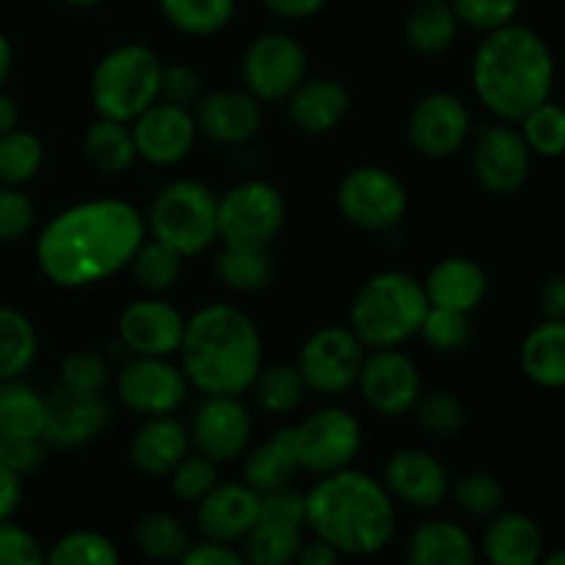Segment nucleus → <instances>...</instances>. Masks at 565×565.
I'll return each mask as SVG.
<instances>
[{
	"instance_id": "20e7f679",
	"label": "nucleus",
	"mask_w": 565,
	"mask_h": 565,
	"mask_svg": "<svg viewBox=\"0 0 565 565\" xmlns=\"http://www.w3.org/2000/svg\"><path fill=\"white\" fill-rule=\"evenodd\" d=\"M180 367L202 395H243L263 370V337L243 309L204 307L185 320Z\"/></svg>"
},
{
	"instance_id": "b1692460",
	"label": "nucleus",
	"mask_w": 565,
	"mask_h": 565,
	"mask_svg": "<svg viewBox=\"0 0 565 565\" xmlns=\"http://www.w3.org/2000/svg\"><path fill=\"white\" fill-rule=\"evenodd\" d=\"M351 110V94L334 77H303L287 97V114L292 125L312 136L337 130Z\"/></svg>"
},
{
	"instance_id": "4be33fe9",
	"label": "nucleus",
	"mask_w": 565,
	"mask_h": 565,
	"mask_svg": "<svg viewBox=\"0 0 565 565\" xmlns=\"http://www.w3.org/2000/svg\"><path fill=\"white\" fill-rule=\"evenodd\" d=\"M193 119L210 141L224 143V147H241L263 130L259 99L243 88H218V92L202 94Z\"/></svg>"
},
{
	"instance_id": "423d86ee",
	"label": "nucleus",
	"mask_w": 565,
	"mask_h": 565,
	"mask_svg": "<svg viewBox=\"0 0 565 565\" xmlns=\"http://www.w3.org/2000/svg\"><path fill=\"white\" fill-rule=\"evenodd\" d=\"M163 64L143 44H121L99 58L92 75V103L99 116L132 121L160 99Z\"/></svg>"
},
{
	"instance_id": "f704fd0d",
	"label": "nucleus",
	"mask_w": 565,
	"mask_h": 565,
	"mask_svg": "<svg viewBox=\"0 0 565 565\" xmlns=\"http://www.w3.org/2000/svg\"><path fill=\"white\" fill-rule=\"evenodd\" d=\"M303 544V527L274 522L259 516L243 539V561L254 565H287L296 563Z\"/></svg>"
},
{
	"instance_id": "9d476101",
	"label": "nucleus",
	"mask_w": 565,
	"mask_h": 565,
	"mask_svg": "<svg viewBox=\"0 0 565 565\" xmlns=\"http://www.w3.org/2000/svg\"><path fill=\"white\" fill-rule=\"evenodd\" d=\"M290 430L298 467L320 478L348 469L362 450V425L340 406L318 408Z\"/></svg>"
},
{
	"instance_id": "09e8293b",
	"label": "nucleus",
	"mask_w": 565,
	"mask_h": 565,
	"mask_svg": "<svg viewBox=\"0 0 565 565\" xmlns=\"http://www.w3.org/2000/svg\"><path fill=\"white\" fill-rule=\"evenodd\" d=\"M450 6L461 25L491 33L516 20L522 0H450Z\"/></svg>"
},
{
	"instance_id": "cd10ccee",
	"label": "nucleus",
	"mask_w": 565,
	"mask_h": 565,
	"mask_svg": "<svg viewBox=\"0 0 565 565\" xmlns=\"http://www.w3.org/2000/svg\"><path fill=\"white\" fill-rule=\"evenodd\" d=\"M406 557L414 565H472L478 546L472 535L456 522H423L406 544Z\"/></svg>"
},
{
	"instance_id": "6e6552de",
	"label": "nucleus",
	"mask_w": 565,
	"mask_h": 565,
	"mask_svg": "<svg viewBox=\"0 0 565 565\" xmlns=\"http://www.w3.org/2000/svg\"><path fill=\"white\" fill-rule=\"evenodd\" d=\"M287 204L276 185L246 180L218 196V237L226 246H270L285 226Z\"/></svg>"
},
{
	"instance_id": "4468645a",
	"label": "nucleus",
	"mask_w": 565,
	"mask_h": 565,
	"mask_svg": "<svg viewBox=\"0 0 565 565\" xmlns=\"http://www.w3.org/2000/svg\"><path fill=\"white\" fill-rule=\"evenodd\" d=\"M533 152L513 121H491L475 136L472 169L480 185L494 196H511L527 182Z\"/></svg>"
},
{
	"instance_id": "a19ab883",
	"label": "nucleus",
	"mask_w": 565,
	"mask_h": 565,
	"mask_svg": "<svg viewBox=\"0 0 565 565\" xmlns=\"http://www.w3.org/2000/svg\"><path fill=\"white\" fill-rule=\"evenodd\" d=\"M516 125H522L519 130L533 154L550 160L565 154V108L561 103L546 99V103L535 105L530 114H524Z\"/></svg>"
},
{
	"instance_id": "6ab92c4d",
	"label": "nucleus",
	"mask_w": 565,
	"mask_h": 565,
	"mask_svg": "<svg viewBox=\"0 0 565 565\" xmlns=\"http://www.w3.org/2000/svg\"><path fill=\"white\" fill-rule=\"evenodd\" d=\"M116 334L130 356H174L185 334V318L174 303L149 296L121 309Z\"/></svg>"
},
{
	"instance_id": "3c124183",
	"label": "nucleus",
	"mask_w": 565,
	"mask_h": 565,
	"mask_svg": "<svg viewBox=\"0 0 565 565\" xmlns=\"http://www.w3.org/2000/svg\"><path fill=\"white\" fill-rule=\"evenodd\" d=\"M108 381V362L92 351L70 353L61 364V384L81 392H103Z\"/></svg>"
},
{
	"instance_id": "4c0bfd02",
	"label": "nucleus",
	"mask_w": 565,
	"mask_h": 565,
	"mask_svg": "<svg viewBox=\"0 0 565 565\" xmlns=\"http://www.w3.org/2000/svg\"><path fill=\"white\" fill-rule=\"evenodd\" d=\"M182 263H185V257L177 248H171L169 243L158 241V237H149V241L143 237L138 252L132 254L130 270L136 276L138 287H143L152 296H160V292L171 290L180 281Z\"/></svg>"
},
{
	"instance_id": "72a5a7b5",
	"label": "nucleus",
	"mask_w": 565,
	"mask_h": 565,
	"mask_svg": "<svg viewBox=\"0 0 565 565\" xmlns=\"http://www.w3.org/2000/svg\"><path fill=\"white\" fill-rule=\"evenodd\" d=\"M39 334L14 307L0 303V381L22 379L36 362Z\"/></svg>"
},
{
	"instance_id": "dca6fc26",
	"label": "nucleus",
	"mask_w": 565,
	"mask_h": 565,
	"mask_svg": "<svg viewBox=\"0 0 565 565\" xmlns=\"http://www.w3.org/2000/svg\"><path fill=\"white\" fill-rule=\"evenodd\" d=\"M472 132L467 103L450 92L425 94L408 116V141L430 160L452 158Z\"/></svg>"
},
{
	"instance_id": "412c9836",
	"label": "nucleus",
	"mask_w": 565,
	"mask_h": 565,
	"mask_svg": "<svg viewBox=\"0 0 565 565\" xmlns=\"http://www.w3.org/2000/svg\"><path fill=\"white\" fill-rule=\"evenodd\" d=\"M384 486L397 502L417 511H434L450 494L447 469L430 452L403 447L386 461Z\"/></svg>"
},
{
	"instance_id": "1a4fd4ad",
	"label": "nucleus",
	"mask_w": 565,
	"mask_h": 565,
	"mask_svg": "<svg viewBox=\"0 0 565 565\" xmlns=\"http://www.w3.org/2000/svg\"><path fill=\"white\" fill-rule=\"evenodd\" d=\"M337 207L364 232H390L406 218V185L384 166H356L337 188Z\"/></svg>"
},
{
	"instance_id": "0e129e2a",
	"label": "nucleus",
	"mask_w": 565,
	"mask_h": 565,
	"mask_svg": "<svg viewBox=\"0 0 565 565\" xmlns=\"http://www.w3.org/2000/svg\"><path fill=\"white\" fill-rule=\"evenodd\" d=\"M544 563L546 565H565V546L563 550L552 552V555H544Z\"/></svg>"
},
{
	"instance_id": "2eb2a0df",
	"label": "nucleus",
	"mask_w": 565,
	"mask_h": 565,
	"mask_svg": "<svg viewBox=\"0 0 565 565\" xmlns=\"http://www.w3.org/2000/svg\"><path fill=\"white\" fill-rule=\"evenodd\" d=\"M362 401L384 417H403L423 395L419 370L401 348H373L356 379Z\"/></svg>"
},
{
	"instance_id": "680f3d73",
	"label": "nucleus",
	"mask_w": 565,
	"mask_h": 565,
	"mask_svg": "<svg viewBox=\"0 0 565 565\" xmlns=\"http://www.w3.org/2000/svg\"><path fill=\"white\" fill-rule=\"evenodd\" d=\"M20 125V110H17V103L11 99V94H6L0 88V136L11 132Z\"/></svg>"
},
{
	"instance_id": "a878e982",
	"label": "nucleus",
	"mask_w": 565,
	"mask_h": 565,
	"mask_svg": "<svg viewBox=\"0 0 565 565\" xmlns=\"http://www.w3.org/2000/svg\"><path fill=\"white\" fill-rule=\"evenodd\" d=\"M423 287L430 307L472 315L483 303L489 279H486V270L475 259L445 257L428 270Z\"/></svg>"
},
{
	"instance_id": "c756f323",
	"label": "nucleus",
	"mask_w": 565,
	"mask_h": 565,
	"mask_svg": "<svg viewBox=\"0 0 565 565\" xmlns=\"http://www.w3.org/2000/svg\"><path fill=\"white\" fill-rule=\"evenodd\" d=\"M298 472H301V467H298L290 428L276 430L270 439L254 447L246 458V467H243V478H246V483L257 494H270V491L287 489Z\"/></svg>"
},
{
	"instance_id": "79ce46f5",
	"label": "nucleus",
	"mask_w": 565,
	"mask_h": 565,
	"mask_svg": "<svg viewBox=\"0 0 565 565\" xmlns=\"http://www.w3.org/2000/svg\"><path fill=\"white\" fill-rule=\"evenodd\" d=\"M44 563L50 565H116L119 550L114 541L94 530H72L61 535L50 552H44Z\"/></svg>"
},
{
	"instance_id": "5fc2aeb1",
	"label": "nucleus",
	"mask_w": 565,
	"mask_h": 565,
	"mask_svg": "<svg viewBox=\"0 0 565 565\" xmlns=\"http://www.w3.org/2000/svg\"><path fill=\"white\" fill-rule=\"evenodd\" d=\"M42 458V439H6V436H0V463L14 469L17 475L36 469Z\"/></svg>"
},
{
	"instance_id": "58836bf2",
	"label": "nucleus",
	"mask_w": 565,
	"mask_h": 565,
	"mask_svg": "<svg viewBox=\"0 0 565 565\" xmlns=\"http://www.w3.org/2000/svg\"><path fill=\"white\" fill-rule=\"evenodd\" d=\"M136 544L141 555L149 557V561L169 563L182 561V555L191 546V539H188V530L182 527L180 519L166 511H152L138 519Z\"/></svg>"
},
{
	"instance_id": "bb28decb",
	"label": "nucleus",
	"mask_w": 565,
	"mask_h": 565,
	"mask_svg": "<svg viewBox=\"0 0 565 565\" xmlns=\"http://www.w3.org/2000/svg\"><path fill=\"white\" fill-rule=\"evenodd\" d=\"M483 555L494 565H535L544 561V533L527 513L500 511L483 533Z\"/></svg>"
},
{
	"instance_id": "e433bc0d",
	"label": "nucleus",
	"mask_w": 565,
	"mask_h": 565,
	"mask_svg": "<svg viewBox=\"0 0 565 565\" xmlns=\"http://www.w3.org/2000/svg\"><path fill=\"white\" fill-rule=\"evenodd\" d=\"M235 0H160V11L188 36H213L235 17Z\"/></svg>"
},
{
	"instance_id": "a211bd4d",
	"label": "nucleus",
	"mask_w": 565,
	"mask_h": 565,
	"mask_svg": "<svg viewBox=\"0 0 565 565\" xmlns=\"http://www.w3.org/2000/svg\"><path fill=\"white\" fill-rule=\"evenodd\" d=\"M252 414L241 395H207L191 423V445L215 463L243 456L252 441Z\"/></svg>"
},
{
	"instance_id": "de8ad7c7",
	"label": "nucleus",
	"mask_w": 565,
	"mask_h": 565,
	"mask_svg": "<svg viewBox=\"0 0 565 565\" xmlns=\"http://www.w3.org/2000/svg\"><path fill=\"white\" fill-rule=\"evenodd\" d=\"M215 486H218V463L210 461L202 452L196 456L188 452L171 472V491L177 494V500L191 502V505L204 500Z\"/></svg>"
},
{
	"instance_id": "37998d69",
	"label": "nucleus",
	"mask_w": 565,
	"mask_h": 565,
	"mask_svg": "<svg viewBox=\"0 0 565 565\" xmlns=\"http://www.w3.org/2000/svg\"><path fill=\"white\" fill-rule=\"evenodd\" d=\"M44 163V147L33 132L14 127L0 136V182L25 185L39 174Z\"/></svg>"
},
{
	"instance_id": "f8f14e48",
	"label": "nucleus",
	"mask_w": 565,
	"mask_h": 565,
	"mask_svg": "<svg viewBox=\"0 0 565 565\" xmlns=\"http://www.w3.org/2000/svg\"><path fill=\"white\" fill-rule=\"evenodd\" d=\"M191 381L171 356H132L121 364L116 395L138 417L174 414L185 403Z\"/></svg>"
},
{
	"instance_id": "13d9d810",
	"label": "nucleus",
	"mask_w": 565,
	"mask_h": 565,
	"mask_svg": "<svg viewBox=\"0 0 565 565\" xmlns=\"http://www.w3.org/2000/svg\"><path fill=\"white\" fill-rule=\"evenodd\" d=\"M22 502V475L0 463V519H11Z\"/></svg>"
},
{
	"instance_id": "393cba45",
	"label": "nucleus",
	"mask_w": 565,
	"mask_h": 565,
	"mask_svg": "<svg viewBox=\"0 0 565 565\" xmlns=\"http://www.w3.org/2000/svg\"><path fill=\"white\" fill-rule=\"evenodd\" d=\"M191 452V430L174 419V414L147 417L130 441V458L138 472L163 478Z\"/></svg>"
},
{
	"instance_id": "f03ea898",
	"label": "nucleus",
	"mask_w": 565,
	"mask_h": 565,
	"mask_svg": "<svg viewBox=\"0 0 565 565\" xmlns=\"http://www.w3.org/2000/svg\"><path fill=\"white\" fill-rule=\"evenodd\" d=\"M555 55L539 31L508 22L486 33L472 58V88L497 119L516 125L555 92Z\"/></svg>"
},
{
	"instance_id": "39448f33",
	"label": "nucleus",
	"mask_w": 565,
	"mask_h": 565,
	"mask_svg": "<svg viewBox=\"0 0 565 565\" xmlns=\"http://www.w3.org/2000/svg\"><path fill=\"white\" fill-rule=\"evenodd\" d=\"M430 303L423 281L406 270H384L362 285L351 303V331L364 348H401L419 334Z\"/></svg>"
},
{
	"instance_id": "864d4df0",
	"label": "nucleus",
	"mask_w": 565,
	"mask_h": 565,
	"mask_svg": "<svg viewBox=\"0 0 565 565\" xmlns=\"http://www.w3.org/2000/svg\"><path fill=\"white\" fill-rule=\"evenodd\" d=\"M202 97V77L193 66L188 64H171L163 66V77H160V99L166 103L182 105V108H193Z\"/></svg>"
},
{
	"instance_id": "aec40b11",
	"label": "nucleus",
	"mask_w": 565,
	"mask_h": 565,
	"mask_svg": "<svg viewBox=\"0 0 565 565\" xmlns=\"http://www.w3.org/2000/svg\"><path fill=\"white\" fill-rule=\"evenodd\" d=\"M44 441L53 447L88 445L110 423V406L103 392H81L61 384L44 395Z\"/></svg>"
},
{
	"instance_id": "c03bdc74",
	"label": "nucleus",
	"mask_w": 565,
	"mask_h": 565,
	"mask_svg": "<svg viewBox=\"0 0 565 565\" xmlns=\"http://www.w3.org/2000/svg\"><path fill=\"white\" fill-rule=\"evenodd\" d=\"M452 500L467 516L491 519L505 505V489L491 472H469L452 486Z\"/></svg>"
},
{
	"instance_id": "49530a36",
	"label": "nucleus",
	"mask_w": 565,
	"mask_h": 565,
	"mask_svg": "<svg viewBox=\"0 0 565 565\" xmlns=\"http://www.w3.org/2000/svg\"><path fill=\"white\" fill-rule=\"evenodd\" d=\"M414 414H417L419 428L436 439H452L463 428V403L450 392L419 395V401L414 403Z\"/></svg>"
},
{
	"instance_id": "9b49d317",
	"label": "nucleus",
	"mask_w": 565,
	"mask_h": 565,
	"mask_svg": "<svg viewBox=\"0 0 565 565\" xmlns=\"http://www.w3.org/2000/svg\"><path fill=\"white\" fill-rule=\"evenodd\" d=\"M367 348L345 326H323L303 342L298 373L315 395H342L359 379Z\"/></svg>"
},
{
	"instance_id": "ea45409f",
	"label": "nucleus",
	"mask_w": 565,
	"mask_h": 565,
	"mask_svg": "<svg viewBox=\"0 0 565 565\" xmlns=\"http://www.w3.org/2000/svg\"><path fill=\"white\" fill-rule=\"evenodd\" d=\"M252 390L259 408L268 414L296 412L303 403V395H307V384H303L296 364H270V367L259 370Z\"/></svg>"
},
{
	"instance_id": "4d7b16f0",
	"label": "nucleus",
	"mask_w": 565,
	"mask_h": 565,
	"mask_svg": "<svg viewBox=\"0 0 565 565\" xmlns=\"http://www.w3.org/2000/svg\"><path fill=\"white\" fill-rule=\"evenodd\" d=\"M541 315L550 320H565V274H555L539 296Z\"/></svg>"
},
{
	"instance_id": "0eeeda50",
	"label": "nucleus",
	"mask_w": 565,
	"mask_h": 565,
	"mask_svg": "<svg viewBox=\"0 0 565 565\" xmlns=\"http://www.w3.org/2000/svg\"><path fill=\"white\" fill-rule=\"evenodd\" d=\"M147 230L182 257H196L218 237V196L204 182H169L149 204Z\"/></svg>"
},
{
	"instance_id": "69168bd1",
	"label": "nucleus",
	"mask_w": 565,
	"mask_h": 565,
	"mask_svg": "<svg viewBox=\"0 0 565 565\" xmlns=\"http://www.w3.org/2000/svg\"><path fill=\"white\" fill-rule=\"evenodd\" d=\"M66 6H75V9H88V6H97L99 0H64Z\"/></svg>"
},
{
	"instance_id": "473e14b6",
	"label": "nucleus",
	"mask_w": 565,
	"mask_h": 565,
	"mask_svg": "<svg viewBox=\"0 0 565 565\" xmlns=\"http://www.w3.org/2000/svg\"><path fill=\"white\" fill-rule=\"evenodd\" d=\"M458 28L450 0H419L406 20V42L419 55H439L456 42Z\"/></svg>"
},
{
	"instance_id": "e2e57ef3",
	"label": "nucleus",
	"mask_w": 565,
	"mask_h": 565,
	"mask_svg": "<svg viewBox=\"0 0 565 565\" xmlns=\"http://www.w3.org/2000/svg\"><path fill=\"white\" fill-rule=\"evenodd\" d=\"M11 66H14V47H11L9 36L0 31V88H3V83L9 81Z\"/></svg>"
},
{
	"instance_id": "7ed1b4c3",
	"label": "nucleus",
	"mask_w": 565,
	"mask_h": 565,
	"mask_svg": "<svg viewBox=\"0 0 565 565\" xmlns=\"http://www.w3.org/2000/svg\"><path fill=\"white\" fill-rule=\"evenodd\" d=\"M307 530L342 557H373L386 550L397 527L395 500L370 475L340 469L323 475L303 494Z\"/></svg>"
},
{
	"instance_id": "6e6d98bb",
	"label": "nucleus",
	"mask_w": 565,
	"mask_h": 565,
	"mask_svg": "<svg viewBox=\"0 0 565 565\" xmlns=\"http://www.w3.org/2000/svg\"><path fill=\"white\" fill-rule=\"evenodd\" d=\"M185 565H241L243 552H237L235 544H224V541L204 539L199 544L188 546V552L182 555Z\"/></svg>"
},
{
	"instance_id": "8fccbe9b",
	"label": "nucleus",
	"mask_w": 565,
	"mask_h": 565,
	"mask_svg": "<svg viewBox=\"0 0 565 565\" xmlns=\"http://www.w3.org/2000/svg\"><path fill=\"white\" fill-rule=\"evenodd\" d=\"M36 224V207L20 185L0 182V243H14L25 237Z\"/></svg>"
},
{
	"instance_id": "052dcab7",
	"label": "nucleus",
	"mask_w": 565,
	"mask_h": 565,
	"mask_svg": "<svg viewBox=\"0 0 565 565\" xmlns=\"http://www.w3.org/2000/svg\"><path fill=\"white\" fill-rule=\"evenodd\" d=\"M340 552L334 550V546L331 544H326L323 539H309V541H303L301 544V550H298V557H296V563H301V565H334L337 561H340Z\"/></svg>"
},
{
	"instance_id": "c85d7f7f",
	"label": "nucleus",
	"mask_w": 565,
	"mask_h": 565,
	"mask_svg": "<svg viewBox=\"0 0 565 565\" xmlns=\"http://www.w3.org/2000/svg\"><path fill=\"white\" fill-rule=\"evenodd\" d=\"M524 375L541 390L565 386V320H550L533 326L519 353Z\"/></svg>"
},
{
	"instance_id": "f257e3e1",
	"label": "nucleus",
	"mask_w": 565,
	"mask_h": 565,
	"mask_svg": "<svg viewBox=\"0 0 565 565\" xmlns=\"http://www.w3.org/2000/svg\"><path fill=\"white\" fill-rule=\"evenodd\" d=\"M147 237V218L121 199H88L44 224L36 263L64 290L99 285L125 270Z\"/></svg>"
},
{
	"instance_id": "bf43d9fd",
	"label": "nucleus",
	"mask_w": 565,
	"mask_h": 565,
	"mask_svg": "<svg viewBox=\"0 0 565 565\" xmlns=\"http://www.w3.org/2000/svg\"><path fill=\"white\" fill-rule=\"evenodd\" d=\"M329 0H263L265 9L270 14L281 17V20H309L318 14Z\"/></svg>"
},
{
	"instance_id": "7c9ffc66",
	"label": "nucleus",
	"mask_w": 565,
	"mask_h": 565,
	"mask_svg": "<svg viewBox=\"0 0 565 565\" xmlns=\"http://www.w3.org/2000/svg\"><path fill=\"white\" fill-rule=\"evenodd\" d=\"M83 154H86L88 163L105 177H116L130 171L132 163L138 160L130 121L99 116V119L86 130V138H83Z\"/></svg>"
},
{
	"instance_id": "5701e85b",
	"label": "nucleus",
	"mask_w": 565,
	"mask_h": 565,
	"mask_svg": "<svg viewBox=\"0 0 565 565\" xmlns=\"http://www.w3.org/2000/svg\"><path fill=\"white\" fill-rule=\"evenodd\" d=\"M263 494L243 483H221L204 500L196 502V527L204 539L237 544L259 519Z\"/></svg>"
},
{
	"instance_id": "2f4dec72",
	"label": "nucleus",
	"mask_w": 565,
	"mask_h": 565,
	"mask_svg": "<svg viewBox=\"0 0 565 565\" xmlns=\"http://www.w3.org/2000/svg\"><path fill=\"white\" fill-rule=\"evenodd\" d=\"M47 403L20 379L0 381V436L6 439H42Z\"/></svg>"
},
{
	"instance_id": "c9c22d12",
	"label": "nucleus",
	"mask_w": 565,
	"mask_h": 565,
	"mask_svg": "<svg viewBox=\"0 0 565 565\" xmlns=\"http://www.w3.org/2000/svg\"><path fill=\"white\" fill-rule=\"evenodd\" d=\"M218 279L235 292H257L274 279V259L268 246H226L218 254Z\"/></svg>"
},
{
	"instance_id": "ddd939ff",
	"label": "nucleus",
	"mask_w": 565,
	"mask_h": 565,
	"mask_svg": "<svg viewBox=\"0 0 565 565\" xmlns=\"http://www.w3.org/2000/svg\"><path fill=\"white\" fill-rule=\"evenodd\" d=\"M307 77V53L290 33L270 31L254 39L243 55L246 92L259 103H281Z\"/></svg>"
},
{
	"instance_id": "603ef678",
	"label": "nucleus",
	"mask_w": 565,
	"mask_h": 565,
	"mask_svg": "<svg viewBox=\"0 0 565 565\" xmlns=\"http://www.w3.org/2000/svg\"><path fill=\"white\" fill-rule=\"evenodd\" d=\"M44 550L25 527L11 519H0V565H39Z\"/></svg>"
},
{
	"instance_id": "f3484780",
	"label": "nucleus",
	"mask_w": 565,
	"mask_h": 565,
	"mask_svg": "<svg viewBox=\"0 0 565 565\" xmlns=\"http://www.w3.org/2000/svg\"><path fill=\"white\" fill-rule=\"evenodd\" d=\"M130 130L136 138L138 158L152 166L182 163L193 152L199 136L191 108L166 99H158L143 114H138L130 121Z\"/></svg>"
},
{
	"instance_id": "a18cd8bd",
	"label": "nucleus",
	"mask_w": 565,
	"mask_h": 565,
	"mask_svg": "<svg viewBox=\"0 0 565 565\" xmlns=\"http://www.w3.org/2000/svg\"><path fill=\"white\" fill-rule=\"evenodd\" d=\"M419 337L436 353H458L472 340V323H469V315L456 312V309L430 307L419 326Z\"/></svg>"
},
{
	"instance_id": "338daca9",
	"label": "nucleus",
	"mask_w": 565,
	"mask_h": 565,
	"mask_svg": "<svg viewBox=\"0 0 565 565\" xmlns=\"http://www.w3.org/2000/svg\"><path fill=\"white\" fill-rule=\"evenodd\" d=\"M414 3H419V0H414Z\"/></svg>"
}]
</instances>
